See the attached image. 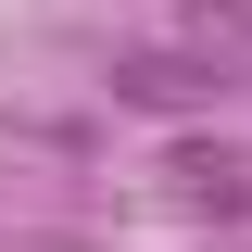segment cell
Listing matches in <instances>:
<instances>
[{
	"instance_id": "1",
	"label": "cell",
	"mask_w": 252,
	"mask_h": 252,
	"mask_svg": "<svg viewBox=\"0 0 252 252\" xmlns=\"http://www.w3.org/2000/svg\"><path fill=\"white\" fill-rule=\"evenodd\" d=\"M114 89H126V101H152V114H177V101H202L215 76H202V63H177V51H139V63L114 76Z\"/></svg>"
},
{
	"instance_id": "2",
	"label": "cell",
	"mask_w": 252,
	"mask_h": 252,
	"mask_svg": "<svg viewBox=\"0 0 252 252\" xmlns=\"http://www.w3.org/2000/svg\"><path fill=\"white\" fill-rule=\"evenodd\" d=\"M189 38H202V51H240V63H252V0H189Z\"/></svg>"
},
{
	"instance_id": "3",
	"label": "cell",
	"mask_w": 252,
	"mask_h": 252,
	"mask_svg": "<svg viewBox=\"0 0 252 252\" xmlns=\"http://www.w3.org/2000/svg\"><path fill=\"white\" fill-rule=\"evenodd\" d=\"M177 189L215 202V215H240V164H227V152H177Z\"/></svg>"
}]
</instances>
